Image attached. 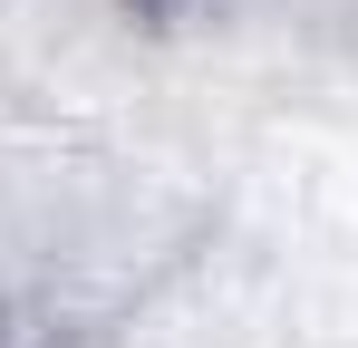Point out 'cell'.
<instances>
[{"label": "cell", "instance_id": "obj_1", "mask_svg": "<svg viewBox=\"0 0 358 348\" xmlns=\"http://www.w3.org/2000/svg\"><path fill=\"white\" fill-rule=\"evenodd\" d=\"M117 10H126V20H175L184 0H117Z\"/></svg>", "mask_w": 358, "mask_h": 348}]
</instances>
